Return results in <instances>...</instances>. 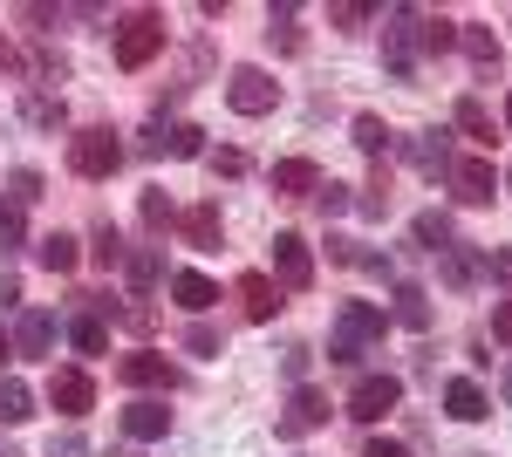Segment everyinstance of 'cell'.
I'll return each instance as SVG.
<instances>
[{"label":"cell","instance_id":"obj_32","mask_svg":"<svg viewBox=\"0 0 512 457\" xmlns=\"http://www.w3.org/2000/svg\"><path fill=\"white\" fill-rule=\"evenodd\" d=\"M164 151L171 157H205V130H198V123H171V130H164Z\"/></svg>","mask_w":512,"mask_h":457},{"label":"cell","instance_id":"obj_44","mask_svg":"<svg viewBox=\"0 0 512 457\" xmlns=\"http://www.w3.org/2000/svg\"><path fill=\"white\" fill-rule=\"evenodd\" d=\"M492 342H506V348H512V301L492 307Z\"/></svg>","mask_w":512,"mask_h":457},{"label":"cell","instance_id":"obj_14","mask_svg":"<svg viewBox=\"0 0 512 457\" xmlns=\"http://www.w3.org/2000/svg\"><path fill=\"white\" fill-rule=\"evenodd\" d=\"M35 267L41 273H76L82 267V239L76 232H41L35 239Z\"/></svg>","mask_w":512,"mask_h":457},{"label":"cell","instance_id":"obj_2","mask_svg":"<svg viewBox=\"0 0 512 457\" xmlns=\"http://www.w3.org/2000/svg\"><path fill=\"white\" fill-rule=\"evenodd\" d=\"M158 48H164V14H158V7L123 14V28H117V69H144V62H158Z\"/></svg>","mask_w":512,"mask_h":457},{"label":"cell","instance_id":"obj_8","mask_svg":"<svg viewBox=\"0 0 512 457\" xmlns=\"http://www.w3.org/2000/svg\"><path fill=\"white\" fill-rule=\"evenodd\" d=\"M403 157H410V171H424V178H451V130H417L410 144H403Z\"/></svg>","mask_w":512,"mask_h":457},{"label":"cell","instance_id":"obj_48","mask_svg":"<svg viewBox=\"0 0 512 457\" xmlns=\"http://www.w3.org/2000/svg\"><path fill=\"white\" fill-rule=\"evenodd\" d=\"M21 301V280H14V273H0V307H14Z\"/></svg>","mask_w":512,"mask_h":457},{"label":"cell","instance_id":"obj_46","mask_svg":"<svg viewBox=\"0 0 512 457\" xmlns=\"http://www.w3.org/2000/svg\"><path fill=\"white\" fill-rule=\"evenodd\" d=\"M123 328H137V335H151V307H144V301H130V307H123Z\"/></svg>","mask_w":512,"mask_h":457},{"label":"cell","instance_id":"obj_6","mask_svg":"<svg viewBox=\"0 0 512 457\" xmlns=\"http://www.w3.org/2000/svg\"><path fill=\"white\" fill-rule=\"evenodd\" d=\"M396 403H403V382H396V376H362L349 389V417L355 423H383Z\"/></svg>","mask_w":512,"mask_h":457},{"label":"cell","instance_id":"obj_23","mask_svg":"<svg viewBox=\"0 0 512 457\" xmlns=\"http://www.w3.org/2000/svg\"><path fill=\"white\" fill-rule=\"evenodd\" d=\"M178 232H185V246L212 253V246H219V205H192V212H178Z\"/></svg>","mask_w":512,"mask_h":457},{"label":"cell","instance_id":"obj_36","mask_svg":"<svg viewBox=\"0 0 512 457\" xmlns=\"http://www.w3.org/2000/svg\"><path fill=\"white\" fill-rule=\"evenodd\" d=\"M137 212H144V226H151V232L178 226V212H171V198H164V191H144V205H137Z\"/></svg>","mask_w":512,"mask_h":457},{"label":"cell","instance_id":"obj_45","mask_svg":"<svg viewBox=\"0 0 512 457\" xmlns=\"http://www.w3.org/2000/svg\"><path fill=\"white\" fill-rule=\"evenodd\" d=\"M485 267H492V280H506V287H512V246H499V253H485Z\"/></svg>","mask_w":512,"mask_h":457},{"label":"cell","instance_id":"obj_11","mask_svg":"<svg viewBox=\"0 0 512 457\" xmlns=\"http://www.w3.org/2000/svg\"><path fill=\"white\" fill-rule=\"evenodd\" d=\"M117 376L130 382V389H178V369H171V362H164V355H151V348H137V355H123L117 362Z\"/></svg>","mask_w":512,"mask_h":457},{"label":"cell","instance_id":"obj_25","mask_svg":"<svg viewBox=\"0 0 512 457\" xmlns=\"http://www.w3.org/2000/svg\"><path fill=\"white\" fill-rule=\"evenodd\" d=\"M28 417H35V389L21 376H0V423L14 430V423H28Z\"/></svg>","mask_w":512,"mask_h":457},{"label":"cell","instance_id":"obj_38","mask_svg":"<svg viewBox=\"0 0 512 457\" xmlns=\"http://www.w3.org/2000/svg\"><path fill=\"white\" fill-rule=\"evenodd\" d=\"M185 348H192V355H219L226 335H219V328H205V321H192V328H185Z\"/></svg>","mask_w":512,"mask_h":457},{"label":"cell","instance_id":"obj_1","mask_svg":"<svg viewBox=\"0 0 512 457\" xmlns=\"http://www.w3.org/2000/svg\"><path fill=\"white\" fill-rule=\"evenodd\" d=\"M383 328H390V314L376 301H342V314H335V335H328V362H362V348L383 342Z\"/></svg>","mask_w":512,"mask_h":457},{"label":"cell","instance_id":"obj_43","mask_svg":"<svg viewBox=\"0 0 512 457\" xmlns=\"http://www.w3.org/2000/svg\"><path fill=\"white\" fill-rule=\"evenodd\" d=\"M308 355H315V348H301V342H294V348H287V355H280V369H287V376L301 382V376H308Z\"/></svg>","mask_w":512,"mask_h":457},{"label":"cell","instance_id":"obj_49","mask_svg":"<svg viewBox=\"0 0 512 457\" xmlns=\"http://www.w3.org/2000/svg\"><path fill=\"white\" fill-rule=\"evenodd\" d=\"M48 457H82V437H62V444H48Z\"/></svg>","mask_w":512,"mask_h":457},{"label":"cell","instance_id":"obj_13","mask_svg":"<svg viewBox=\"0 0 512 457\" xmlns=\"http://www.w3.org/2000/svg\"><path fill=\"white\" fill-rule=\"evenodd\" d=\"M458 41H465V55H472V69H478V76H499L506 48H499V35H492L485 21H458Z\"/></svg>","mask_w":512,"mask_h":457},{"label":"cell","instance_id":"obj_28","mask_svg":"<svg viewBox=\"0 0 512 457\" xmlns=\"http://www.w3.org/2000/svg\"><path fill=\"white\" fill-rule=\"evenodd\" d=\"M349 130H355V151H362V157H376V164H383V151H390V123H383V116H369V110H362V116L349 123Z\"/></svg>","mask_w":512,"mask_h":457},{"label":"cell","instance_id":"obj_7","mask_svg":"<svg viewBox=\"0 0 512 457\" xmlns=\"http://www.w3.org/2000/svg\"><path fill=\"white\" fill-rule=\"evenodd\" d=\"M274 273L287 294H308L315 287V260H308V239L301 232H274Z\"/></svg>","mask_w":512,"mask_h":457},{"label":"cell","instance_id":"obj_50","mask_svg":"<svg viewBox=\"0 0 512 457\" xmlns=\"http://www.w3.org/2000/svg\"><path fill=\"white\" fill-rule=\"evenodd\" d=\"M14 69H21V62H14V48L0 41V76H14Z\"/></svg>","mask_w":512,"mask_h":457},{"label":"cell","instance_id":"obj_3","mask_svg":"<svg viewBox=\"0 0 512 457\" xmlns=\"http://www.w3.org/2000/svg\"><path fill=\"white\" fill-rule=\"evenodd\" d=\"M123 164V144H117V130H103V123H89V130H76L69 137V171L76 178H110Z\"/></svg>","mask_w":512,"mask_h":457},{"label":"cell","instance_id":"obj_47","mask_svg":"<svg viewBox=\"0 0 512 457\" xmlns=\"http://www.w3.org/2000/svg\"><path fill=\"white\" fill-rule=\"evenodd\" d=\"M362 457H410V451H403L396 437H369V444H362Z\"/></svg>","mask_w":512,"mask_h":457},{"label":"cell","instance_id":"obj_26","mask_svg":"<svg viewBox=\"0 0 512 457\" xmlns=\"http://www.w3.org/2000/svg\"><path fill=\"white\" fill-rule=\"evenodd\" d=\"M21 116H28L35 130H62V123H69L62 96H48V89H28V96H21Z\"/></svg>","mask_w":512,"mask_h":457},{"label":"cell","instance_id":"obj_5","mask_svg":"<svg viewBox=\"0 0 512 457\" xmlns=\"http://www.w3.org/2000/svg\"><path fill=\"white\" fill-rule=\"evenodd\" d=\"M226 103H233L239 116H267L280 103V82L267 76V69H253V62H246V69H233V82H226Z\"/></svg>","mask_w":512,"mask_h":457},{"label":"cell","instance_id":"obj_21","mask_svg":"<svg viewBox=\"0 0 512 457\" xmlns=\"http://www.w3.org/2000/svg\"><path fill=\"white\" fill-rule=\"evenodd\" d=\"M14 348H21V355H48V348H55V314L28 307V314L14 321Z\"/></svg>","mask_w":512,"mask_h":457},{"label":"cell","instance_id":"obj_10","mask_svg":"<svg viewBox=\"0 0 512 457\" xmlns=\"http://www.w3.org/2000/svg\"><path fill=\"white\" fill-rule=\"evenodd\" d=\"M321 423H328V396L301 382V389L287 396V410H280V423H274V430H280V437H308V430H321Z\"/></svg>","mask_w":512,"mask_h":457},{"label":"cell","instance_id":"obj_18","mask_svg":"<svg viewBox=\"0 0 512 457\" xmlns=\"http://www.w3.org/2000/svg\"><path fill=\"white\" fill-rule=\"evenodd\" d=\"M274 191H280V198H315L321 171L308 164V157H280V164H274Z\"/></svg>","mask_w":512,"mask_h":457},{"label":"cell","instance_id":"obj_34","mask_svg":"<svg viewBox=\"0 0 512 457\" xmlns=\"http://www.w3.org/2000/svg\"><path fill=\"white\" fill-rule=\"evenodd\" d=\"M355 212H369V219H383V212H390V178H383V164H376V178L362 185V198H355Z\"/></svg>","mask_w":512,"mask_h":457},{"label":"cell","instance_id":"obj_16","mask_svg":"<svg viewBox=\"0 0 512 457\" xmlns=\"http://www.w3.org/2000/svg\"><path fill=\"white\" fill-rule=\"evenodd\" d=\"M239 307H246V321H274L280 314V287L267 273H239Z\"/></svg>","mask_w":512,"mask_h":457},{"label":"cell","instance_id":"obj_39","mask_svg":"<svg viewBox=\"0 0 512 457\" xmlns=\"http://www.w3.org/2000/svg\"><path fill=\"white\" fill-rule=\"evenodd\" d=\"M315 205H321V212H349V205H355V185H321Z\"/></svg>","mask_w":512,"mask_h":457},{"label":"cell","instance_id":"obj_17","mask_svg":"<svg viewBox=\"0 0 512 457\" xmlns=\"http://www.w3.org/2000/svg\"><path fill=\"white\" fill-rule=\"evenodd\" d=\"M444 410H451L458 423H485V417H492V403H485V389H478L472 376L444 382Z\"/></svg>","mask_w":512,"mask_h":457},{"label":"cell","instance_id":"obj_29","mask_svg":"<svg viewBox=\"0 0 512 457\" xmlns=\"http://www.w3.org/2000/svg\"><path fill=\"white\" fill-rule=\"evenodd\" d=\"M458 41V21H444V14H417V48L424 55H444Z\"/></svg>","mask_w":512,"mask_h":457},{"label":"cell","instance_id":"obj_15","mask_svg":"<svg viewBox=\"0 0 512 457\" xmlns=\"http://www.w3.org/2000/svg\"><path fill=\"white\" fill-rule=\"evenodd\" d=\"M437 267H444V287H478V280L492 273L478 246H444V253H437Z\"/></svg>","mask_w":512,"mask_h":457},{"label":"cell","instance_id":"obj_54","mask_svg":"<svg viewBox=\"0 0 512 457\" xmlns=\"http://www.w3.org/2000/svg\"><path fill=\"white\" fill-rule=\"evenodd\" d=\"M506 123H512V96H506Z\"/></svg>","mask_w":512,"mask_h":457},{"label":"cell","instance_id":"obj_30","mask_svg":"<svg viewBox=\"0 0 512 457\" xmlns=\"http://www.w3.org/2000/svg\"><path fill=\"white\" fill-rule=\"evenodd\" d=\"M458 130H465V137H478V144H492V110H485V103H478V96H458Z\"/></svg>","mask_w":512,"mask_h":457},{"label":"cell","instance_id":"obj_24","mask_svg":"<svg viewBox=\"0 0 512 457\" xmlns=\"http://www.w3.org/2000/svg\"><path fill=\"white\" fill-rule=\"evenodd\" d=\"M171 294H178V307H185V314H205V307L219 301V287H212V280H205V273H171Z\"/></svg>","mask_w":512,"mask_h":457},{"label":"cell","instance_id":"obj_53","mask_svg":"<svg viewBox=\"0 0 512 457\" xmlns=\"http://www.w3.org/2000/svg\"><path fill=\"white\" fill-rule=\"evenodd\" d=\"M0 457H21V451H14V444H0Z\"/></svg>","mask_w":512,"mask_h":457},{"label":"cell","instance_id":"obj_19","mask_svg":"<svg viewBox=\"0 0 512 457\" xmlns=\"http://www.w3.org/2000/svg\"><path fill=\"white\" fill-rule=\"evenodd\" d=\"M390 314L396 321H403V328H410V335H424V328H431V294H424V287H417V280H396V294H390Z\"/></svg>","mask_w":512,"mask_h":457},{"label":"cell","instance_id":"obj_35","mask_svg":"<svg viewBox=\"0 0 512 457\" xmlns=\"http://www.w3.org/2000/svg\"><path fill=\"white\" fill-rule=\"evenodd\" d=\"M267 35H274L280 48H287V55H294V48H301V28H294V7H287V0H280L274 14H267Z\"/></svg>","mask_w":512,"mask_h":457},{"label":"cell","instance_id":"obj_51","mask_svg":"<svg viewBox=\"0 0 512 457\" xmlns=\"http://www.w3.org/2000/svg\"><path fill=\"white\" fill-rule=\"evenodd\" d=\"M7 362H14V342H7V335H0V369H7Z\"/></svg>","mask_w":512,"mask_h":457},{"label":"cell","instance_id":"obj_55","mask_svg":"<svg viewBox=\"0 0 512 457\" xmlns=\"http://www.w3.org/2000/svg\"><path fill=\"white\" fill-rule=\"evenodd\" d=\"M123 457H137V451H123Z\"/></svg>","mask_w":512,"mask_h":457},{"label":"cell","instance_id":"obj_9","mask_svg":"<svg viewBox=\"0 0 512 457\" xmlns=\"http://www.w3.org/2000/svg\"><path fill=\"white\" fill-rule=\"evenodd\" d=\"M451 191H458V205H492V191H499L492 157H458L451 164Z\"/></svg>","mask_w":512,"mask_h":457},{"label":"cell","instance_id":"obj_22","mask_svg":"<svg viewBox=\"0 0 512 457\" xmlns=\"http://www.w3.org/2000/svg\"><path fill=\"white\" fill-rule=\"evenodd\" d=\"M123 273H130V294L144 301V294L164 280V253L158 246H137V253H123Z\"/></svg>","mask_w":512,"mask_h":457},{"label":"cell","instance_id":"obj_42","mask_svg":"<svg viewBox=\"0 0 512 457\" xmlns=\"http://www.w3.org/2000/svg\"><path fill=\"white\" fill-rule=\"evenodd\" d=\"M328 21H335V28H362V21H369V7H355V0H342V7H328Z\"/></svg>","mask_w":512,"mask_h":457},{"label":"cell","instance_id":"obj_20","mask_svg":"<svg viewBox=\"0 0 512 457\" xmlns=\"http://www.w3.org/2000/svg\"><path fill=\"white\" fill-rule=\"evenodd\" d=\"M164 430H171V410L164 403H130L123 410V437H137V444H158Z\"/></svg>","mask_w":512,"mask_h":457},{"label":"cell","instance_id":"obj_33","mask_svg":"<svg viewBox=\"0 0 512 457\" xmlns=\"http://www.w3.org/2000/svg\"><path fill=\"white\" fill-rule=\"evenodd\" d=\"M14 246H28V219L14 198H0V253H14Z\"/></svg>","mask_w":512,"mask_h":457},{"label":"cell","instance_id":"obj_40","mask_svg":"<svg viewBox=\"0 0 512 457\" xmlns=\"http://www.w3.org/2000/svg\"><path fill=\"white\" fill-rule=\"evenodd\" d=\"M41 198V171H14V205H35Z\"/></svg>","mask_w":512,"mask_h":457},{"label":"cell","instance_id":"obj_52","mask_svg":"<svg viewBox=\"0 0 512 457\" xmlns=\"http://www.w3.org/2000/svg\"><path fill=\"white\" fill-rule=\"evenodd\" d=\"M499 389H506V403H512V362H506V376H499Z\"/></svg>","mask_w":512,"mask_h":457},{"label":"cell","instance_id":"obj_41","mask_svg":"<svg viewBox=\"0 0 512 457\" xmlns=\"http://www.w3.org/2000/svg\"><path fill=\"white\" fill-rule=\"evenodd\" d=\"M212 171L219 178H246V151H212Z\"/></svg>","mask_w":512,"mask_h":457},{"label":"cell","instance_id":"obj_27","mask_svg":"<svg viewBox=\"0 0 512 457\" xmlns=\"http://www.w3.org/2000/svg\"><path fill=\"white\" fill-rule=\"evenodd\" d=\"M410 232H417V246H424V253L458 246V239H451V212H417V219H410Z\"/></svg>","mask_w":512,"mask_h":457},{"label":"cell","instance_id":"obj_31","mask_svg":"<svg viewBox=\"0 0 512 457\" xmlns=\"http://www.w3.org/2000/svg\"><path fill=\"white\" fill-rule=\"evenodd\" d=\"M69 342H76V355H103V348H110V328H103V314H82L76 328H69Z\"/></svg>","mask_w":512,"mask_h":457},{"label":"cell","instance_id":"obj_12","mask_svg":"<svg viewBox=\"0 0 512 457\" xmlns=\"http://www.w3.org/2000/svg\"><path fill=\"white\" fill-rule=\"evenodd\" d=\"M48 403H55L62 417H89V410H96V382L82 376V369H55V382H48Z\"/></svg>","mask_w":512,"mask_h":457},{"label":"cell","instance_id":"obj_4","mask_svg":"<svg viewBox=\"0 0 512 457\" xmlns=\"http://www.w3.org/2000/svg\"><path fill=\"white\" fill-rule=\"evenodd\" d=\"M417 14H424V7H390V14H383V55H390V76H410L417 55H424V48H417Z\"/></svg>","mask_w":512,"mask_h":457},{"label":"cell","instance_id":"obj_37","mask_svg":"<svg viewBox=\"0 0 512 457\" xmlns=\"http://www.w3.org/2000/svg\"><path fill=\"white\" fill-rule=\"evenodd\" d=\"M89 260H96V267H123V239H117V226H96V246H89Z\"/></svg>","mask_w":512,"mask_h":457}]
</instances>
